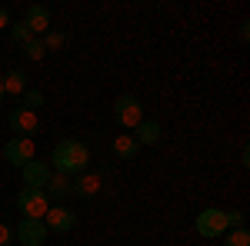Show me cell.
I'll use <instances>...</instances> for the list:
<instances>
[{
  "instance_id": "22",
  "label": "cell",
  "mask_w": 250,
  "mask_h": 246,
  "mask_svg": "<svg viewBox=\"0 0 250 246\" xmlns=\"http://www.w3.org/2000/svg\"><path fill=\"white\" fill-rule=\"evenodd\" d=\"M227 227H244V213H240V209H230V213H227Z\"/></svg>"
},
{
  "instance_id": "23",
  "label": "cell",
  "mask_w": 250,
  "mask_h": 246,
  "mask_svg": "<svg viewBox=\"0 0 250 246\" xmlns=\"http://www.w3.org/2000/svg\"><path fill=\"white\" fill-rule=\"evenodd\" d=\"M10 23H14V20H10V10H7V7L0 3V30H7Z\"/></svg>"
},
{
  "instance_id": "19",
  "label": "cell",
  "mask_w": 250,
  "mask_h": 246,
  "mask_svg": "<svg viewBox=\"0 0 250 246\" xmlns=\"http://www.w3.org/2000/svg\"><path fill=\"white\" fill-rule=\"evenodd\" d=\"M7 30H10V40H14V43H20V47H23V43L30 40V30L23 27V20H20V23H10Z\"/></svg>"
},
{
  "instance_id": "21",
  "label": "cell",
  "mask_w": 250,
  "mask_h": 246,
  "mask_svg": "<svg viewBox=\"0 0 250 246\" xmlns=\"http://www.w3.org/2000/svg\"><path fill=\"white\" fill-rule=\"evenodd\" d=\"M17 240V233H14V227L10 223H0V246H10Z\"/></svg>"
},
{
  "instance_id": "5",
  "label": "cell",
  "mask_w": 250,
  "mask_h": 246,
  "mask_svg": "<svg viewBox=\"0 0 250 246\" xmlns=\"http://www.w3.org/2000/svg\"><path fill=\"white\" fill-rule=\"evenodd\" d=\"M7 123H10V130L17 133V136H30L34 140V133L40 130V114L27 110V107H14L7 114Z\"/></svg>"
},
{
  "instance_id": "9",
  "label": "cell",
  "mask_w": 250,
  "mask_h": 246,
  "mask_svg": "<svg viewBox=\"0 0 250 246\" xmlns=\"http://www.w3.org/2000/svg\"><path fill=\"white\" fill-rule=\"evenodd\" d=\"M14 233H17V240L23 246H43V240H47V227H43V220H27V216H23Z\"/></svg>"
},
{
  "instance_id": "6",
  "label": "cell",
  "mask_w": 250,
  "mask_h": 246,
  "mask_svg": "<svg viewBox=\"0 0 250 246\" xmlns=\"http://www.w3.org/2000/svg\"><path fill=\"white\" fill-rule=\"evenodd\" d=\"M34 140L30 136H14V140H7V147H3V160L10 163V167H27L30 160H34Z\"/></svg>"
},
{
  "instance_id": "3",
  "label": "cell",
  "mask_w": 250,
  "mask_h": 246,
  "mask_svg": "<svg viewBox=\"0 0 250 246\" xmlns=\"http://www.w3.org/2000/svg\"><path fill=\"white\" fill-rule=\"evenodd\" d=\"M17 209L27 216V220H43V216H47V209H50V196H47L43 189L23 187L17 193Z\"/></svg>"
},
{
  "instance_id": "10",
  "label": "cell",
  "mask_w": 250,
  "mask_h": 246,
  "mask_svg": "<svg viewBox=\"0 0 250 246\" xmlns=\"http://www.w3.org/2000/svg\"><path fill=\"white\" fill-rule=\"evenodd\" d=\"M20 173H23V187H30V189H43L54 170H50V163H47V160H30L27 167H20Z\"/></svg>"
},
{
  "instance_id": "14",
  "label": "cell",
  "mask_w": 250,
  "mask_h": 246,
  "mask_svg": "<svg viewBox=\"0 0 250 246\" xmlns=\"http://www.w3.org/2000/svg\"><path fill=\"white\" fill-rule=\"evenodd\" d=\"M137 150H140V147H137L134 133H120V136L114 140V156L117 160H134Z\"/></svg>"
},
{
  "instance_id": "17",
  "label": "cell",
  "mask_w": 250,
  "mask_h": 246,
  "mask_svg": "<svg viewBox=\"0 0 250 246\" xmlns=\"http://www.w3.org/2000/svg\"><path fill=\"white\" fill-rule=\"evenodd\" d=\"M23 57H27V60H43V57H47L43 40H40V37H30L27 43H23Z\"/></svg>"
},
{
  "instance_id": "12",
  "label": "cell",
  "mask_w": 250,
  "mask_h": 246,
  "mask_svg": "<svg viewBox=\"0 0 250 246\" xmlns=\"http://www.w3.org/2000/svg\"><path fill=\"white\" fill-rule=\"evenodd\" d=\"M134 140H137V147H154V143H160V123L157 120H140Z\"/></svg>"
},
{
  "instance_id": "25",
  "label": "cell",
  "mask_w": 250,
  "mask_h": 246,
  "mask_svg": "<svg viewBox=\"0 0 250 246\" xmlns=\"http://www.w3.org/2000/svg\"><path fill=\"white\" fill-rule=\"evenodd\" d=\"M3 96H7V94H3V76H0V100H3Z\"/></svg>"
},
{
  "instance_id": "15",
  "label": "cell",
  "mask_w": 250,
  "mask_h": 246,
  "mask_svg": "<svg viewBox=\"0 0 250 246\" xmlns=\"http://www.w3.org/2000/svg\"><path fill=\"white\" fill-rule=\"evenodd\" d=\"M27 90H30V87H27V74H23V70H10V74L3 76V94L23 96Z\"/></svg>"
},
{
  "instance_id": "18",
  "label": "cell",
  "mask_w": 250,
  "mask_h": 246,
  "mask_svg": "<svg viewBox=\"0 0 250 246\" xmlns=\"http://www.w3.org/2000/svg\"><path fill=\"white\" fill-rule=\"evenodd\" d=\"M224 246H250V233L244 227H237V229H230V236L224 240Z\"/></svg>"
},
{
  "instance_id": "7",
  "label": "cell",
  "mask_w": 250,
  "mask_h": 246,
  "mask_svg": "<svg viewBox=\"0 0 250 246\" xmlns=\"http://www.w3.org/2000/svg\"><path fill=\"white\" fill-rule=\"evenodd\" d=\"M43 227H47V233H70L77 227V213H70L67 207H50L43 216Z\"/></svg>"
},
{
  "instance_id": "24",
  "label": "cell",
  "mask_w": 250,
  "mask_h": 246,
  "mask_svg": "<svg viewBox=\"0 0 250 246\" xmlns=\"http://www.w3.org/2000/svg\"><path fill=\"white\" fill-rule=\"evenodd\" d=\"M240 163H244V167H250V150H247V147L240 150Z\"/></svg>"
},
{
  "instance_id": "1",
  "label": "cell",
  "mask_w": 250,
  "mask_h": 246,
  "mask_svg": "<svg viewBox=\"0 0 250 246\" xmlns=\"http://www.w3.org/2000/svg\"><path fill=\"white\" fill-rule=\"evenodd\" d=\"M90 167V147L80 143V140H60L54 147L50 156V170L54 173H67V176H80Z\"/></svg>"
},
{
  "instance_id": "11",
  "label": "cell",
  "mask_w": 250,
  "mask_h": 246,
  "mask_svg": "<svg viewBox=\"0 0 250 246\" xmlns=\"http://www.w3.org/2000/svg\"><path fill=\"white\" fill-rule=\"evenodd\" d=\"M100 187H104L100 173H80V176H74V180H70V193H74V196H80V200L97 196V193H100Z\"/></svg>"
},
{
  "instance_id": "4",
  "label": "cell",
  "mask_w": 250,
  "mask_h": 246,
  "mask_svg": "<svg viewBox=\"0 0 250 246\" xmlns=\"http://www.w3.org/2000/svg\"><path fill=\"white\" fill-rule=\"evenodd\" d=\"M227 209H204V213H197V233L200 236H224L227 233Z\"/></svg>"
},
{
  "instance_id": "13",
  "label": "cell",
  "mask_w": 250,
  "mask_h": 246,
  "mask_svg": "<svg viewBox=\"0 0 250 246\" xmlns=\"http://www.w3.org/2000/svg\"><path fill=\"white\" fill-rule=\"evenodd\" d=\"M70 180H74V176H67V173H50L43 193L54 196V200H63V196H70Z\"/></svg>"
},
{
  "instance_id": "20",
  "label": "cell",
  "mask_w": 250,
  "mask_h": 246,
  "mask_svg": "<svg viewBox=\"0 0 250 246\" xmlns=\"http://www.w3.org/2000/svg\"><path fill=\"white\" fill-rule=\"evenodd\" d=\"M23 107L37 114V107H43V90H27L23 94Z\"/></svg>"
},
{
  "instance_id": "8",
  "label": "cell",
  "mask_w": 250,
  "mask_h": 246,
  "mask_svg": "<svg viewBox=\"0 0 250 246\" xmlns=\"http://www.w3.org/2000/svg\"><path fill=\"white\" fill-rule=\"evenodd\" d=\"M23 27L30 30V37H43L50 30V10L43 3H30L27 14H23Z\"/></svg>"
},
{
  "instance_id": "16",
  "label": "cell",
  "mask_w": 250,
  "mask_h": 246,
  "mask_svg": "<svg viewBox=\"0 0 250 246\" xmlns=\"http://www.w3.org/2000/svg\"><path fill=\"white\" fill-rule=\"evenodd\" d=\"M40 40H43V50H47V54H54V50H63V47H67V34H63V30H47Z\"/></svg>"
},
{
  "instance_id": "2",
  "label": "cell",
  "mask_w": 250,
  "mask_h": 246,
  "mask_svg": "<svg viewBox=\"0 0 250 246\" xmlns=\"http://www.w3.org/2000/svg\"><path fill=\"white\" fill-rule=\"evenodd\" d=\"M114 120L124 127V130H137L140 120H144V107L134 94H120L114 100Z\"/></svg>"
}]
</instances>
